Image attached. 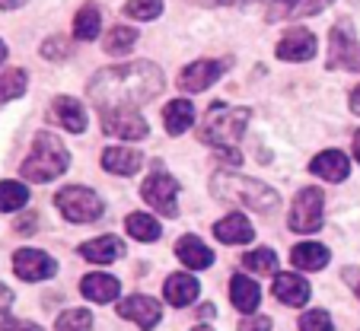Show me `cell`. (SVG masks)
Listing matches in <instances>:
<instances>
[{"label":"cell","instance_id":"f35d334b","mask_svg":"<svg viewBox=\"0 0 360 331\" xmlns=\"http://www.w3.org/2000/svg\"><path fill=\"white\" fill-rule=\"evenodd\" d=\"M0 331H41L35 322H22V318H7L0 322Z\"/></svg>","mask_w":360,"mask_h":331},{"label":"cell","instance_id":"cb8c5ba5","mask_svg":"<svg viewBox=\"0 0 360 331\" xmlns=\"http://www.w3.org/2000/svg\"><path fill=\"white\" fill-rule=\"evenodd\" d=\"M290 261L300 271H322L328 264V249L319 242H300V245H293Z\"/></svg>","mask_w":360,"mask_h":331},{"label":"cell","instance_id":"f546056e","mask_svg":"<svg viewBox=\"0 0 360 331\" xmlns=\"http://www.w3.org/2000/svg\"><path fill=\"white\" fill-rule=\"evenodd\" d=\"M243 268L255 271V274H274L278 271V255L271 249H255L243 255Z\"/></svg>","mask_w":360,"mask_h":331},{"label":"cell","instance_id":"ee69618b","mask_svg":"<svg viewBox=\"0 0 360 331\" xmlns=\"http://www.w3.org/2000/svg\"><path fill=\"white\" fill-rule=\"evenodd\" d=\"M220 7H243V4H252V0H217Z\"/></svg>","mask_w":360,"mask_h":331},{"label":"cell","instance_id":"9a60e30c","mask_svg":"<svg viewBox=\"0 0 360 331\" xmlns=\"http://www.w3.org/2000/svg\"><path fill=\"white\" fill-rule=\"evenodd\" d=\"M118 312H122L124 318H131V322H137L143 331H150L160 322V303L153 297H128L118 306Z\"/></svg>","mask_w":360,"mask_h":331},{"label":"cell","instance_id":"74e56055","mask_svg":"<svg viewBox=\"0 0 360 331\" xmlns=\"http://www.w3.org/2000/svg\"><path fill=\"white\" fill-rule=\"evenodd\" d=\"M239 331H271V318L268 316H249L243 325H239Z\"/></svg>","mask_w":360,"mask_h":331},{"label":"cell","instance_id":"ffe728a7","mask_svg":"<svg viewBox=\"0 0 360 331\" xmlns=\"http://www.w3.org/2000/svg\"><path fill=\"white\" fill-rule=\"evenodd\" d=\"M80 290H83V297L93 299V303H112V299L122 293V284H118L112 274H86Z\"/></svg>","mask_w":360,"mask_h":331},{"label":"cell","instance_id":"5bb4252c","mask_svg":"<svg viewBox=\"0 0 360 331\" xmlns=\"http://www.w3.org/2000/svg\"><path fill=\"white\" fill-rule=\"evenodd\" d=\"M309 172L319 176V179H326V182H345L347 172H351V160H347L341 150H326V153H319L313 160Z\"/></svg>","mask_w":360,"mask_h":331},{"label":"cell","instance_id":"7402d4cb","mask_svg":"<svg viewBox=\"0 0 360 331\" xmlns=\"http://www.w3.org/2000/svg\"><path fill=\"white\" fill-rule=\"evenodd\" d=\"M163 293H166V299H169L172 306H188V303H195L198 299V293H201V284H198L191 274H172L169 280H166V287H163Z\"/></svg>","mask_w":360,"mask_h":331},{"label":"cell","instance_id":"60d3db41","mask_svg":"<svg viewBox=\"0 0 360 331\" xmlns=\"http://www.w3.org/2000/svg\"><path fill=\"white\" fill-rule=\"evenodd\" d=\"M345 280L354 287V293L360 297V268H345Z\"/></svg>","mask_w":360,"mask_h":331},{"label":"cell","instance_id":"bcb514c9","mask_svg":"<svg viewBox=\"0 0 360 331\" xmlns=\"http://www.w3.org/2000/svg\"><path fill=\"white\" fill-rule=\"evenodd\" d=\"M4 58H7V45L0 41V64H4Z\"/></svg>","mask_w":360,"mask_h":331},{"label":"cell","instance_id":"83f0119b","mask_svg":"<svg viewBox=\"0 0 360 331\" xmlns=\"http://www.w3.org/2000/svg\"><path fill=\"white\" fill-rule=\"evenodd\" d=\"M26 201H29V188L22 182H0V210L13 214V210L26 207Z\"/></svg>","mask_w":360,"mask_h":331},{"label":"cell","instance_id":"e575fe53","mask_svg":"<svg viewBox=\"0 0 360 331\" xmlns=\"http://www.w3.org/2000/svg\"><path fill=\"white\" fill-rule=\"evenodd\" d=\"M297 7H300V0H268L265 20H268V22L287 20V16H293V10H297Z\"/></svg>","mask_w":360,"mask_h":331},{"label":"cell","instance_id":"8fae6325","mask_svg":"<svg viewBox=\"0 0 360 331\" xmlns=\"http://www.w3.org/2000/svg\"><path fill=\"white\" fill-rule=\"evenodd\" d=\"M13 271H16V278H22V280H48L58 271V264H55V258H48L39 249H22L13 255Z\"/></svg>","mask_w":360,"mask_h":331},{"label":"cell","instance_id":"d4e9b609","mask_svg":"<svg viewBox=\"0 0 360 331\" xmlns=\"http://www.w3.org/2000/svg\"><path fill=\"white\" fill-rule=\"evenodd\" d=\"M163 122H166L169 134H182V131H188L191 122H195V105H191L188 99H172L169 105L163 108Z\"/></svg>","mask_w":360,"mask_h":331},{"label":"cell","instance_id":"3957f363","mask_svg":"<svg viewBox=\"0 0 360 331\" xmlns=\"http://www.w3.org/2000/svg\"><path fill=\"white\" fill-rule=\"evenodd\" d=\"M68 166H70L68 147H64L51 131H39V134H35V143H32V153L26 156L20 172H22V179H29V182H51V179H58Z\"/></svg>","mask_w":360,"mask_h":331},{"label":"cell","instance_id":"b9f144b4","mask_svg":"<svg viewBox=\"0 0 360 331\" xmlns=\"http://www.w3.org/2000/svg\"><path fill=\"white\" fill-rule=\"evenodd\" d=\"M32 226H35V216H29V220H26V216H22L20 223H16V230H20L22 236H29V233H32Z\"/></svg>","mask_w":360,"mask_h":331},{"label":"cell","instance_id":"ab89813d","mask_svg":"<svg viewBox=\"0 0 360 331\" xmlns=\"http://www.w3.org/2000/svg\"><path fill=\"white\" fill-rule=\"evenodd\" d=\"M10 306H13V290L7 284H0V316H7Z\"/></svg>","mask_w":360,"mask_h":331},{"label":"cell","instance_id":"30bf717a","mask_svg":"<svg viewBox=\"0 0 360 331\" xmlns=\"http://www.w3.org/2000/svg\"><path fill=\"white\" fill-rule=\"evenodd\" d=\"M102 131L105 134L124 137V141H141L147 137V122L137 115L134 108H112V112H99Z\"/></svg>","mask_w":360,"mask_h":331},{"label":"cell","instance_id":"4fadbf2b","mask_svg":"<svg viewBox=\"0 0 360 331\" xmlns=\"http://www.w3.org/2000/svg\"><path fill=\"white\" fill-rule=\"evenodd\" d=\"M313 54H316V35L306 32V29H290V32L278 41L281 61H309Z\"/></svg>","mask_w":360,"mask_h":331},{"label":"cell","instance_id":"836d02e7","mask_svg":"<svg viewBox=\"0 0 360 331\" xmlns=\"http://www.w3.org/2000/svg\"><path fill=\"white\" fill-rule=\"evenodd\" d=\"M300 328L303 331H335L332 316L326 309H309L303 318H300Z\"/></svg>","mask_w":360,"mask_h":331},{"label":"cell","instance_id":"5b68a950","mask_svg":"<svg viewBox=\"0 0 360 331\" xmlns=\"http://www.w3.org/2000/svg\"><path fill=\"white\" fill-rule=\"evenodd\" d=\"M55 204L70 223H93V220L102 216V197L89 188H80V185L61 188L55 197Z\"/></svg>","mask_w":360,"mask_h":331},{"label":"cell","instance_id":"484cf974","mask_svg":"<svg viewBox=\"0 0 360 331\" xmlns=\"http://www.w3.org/2000/svg\"><path fill=\"white\" fill-rule=\"evenodd\" d=\"M102 29V10L96 4H86V7L77 10L74 16V39L80 41H93Z\"/></svg>","mask_w":360,"mask_h":331},{"label":"cell","instance_id":"f1b7e54d","mask_svg":"<svg viewBox=\"0 0 360 331\" xmlns=\"http://www.w3.org/2000/svg\"><path fill=\"white\" fill-rule=\"evenodd\" d=\"M29 86V77L26 70H7L0 74V102H10V99H20Z\"/></svg>","mask_w":360,"mask_h":331},{"label":"cell","instance_id":"d6a6232c","mask_svg":"<svg viewBox=\"0 0 360 331\" xmlns=\"http://www.w3.org/2000/svg\"><path fill=\"white\" fill-rule=\"evenodd\" d=\"M122 13L131 16V20H157L163 13V0H128Z\"/></svg>","mask_w":360,"mask_h":331},{"label":"cell","instance_id":"7dc6e473","mask_svg":"<svg viewBox=\"0 0 360 331\" xmlns=\"http://www.w3.org/2000/svg\"><path fill=\"white\" fill-rule=\"evenodd\" d=\"M195 331H211V328H195Z\"/></svg>","mask_w":360,"mask_h":331},{"label":"cell","instance_id":"9c48e42d","mask_svg":"<svg viewBox=\"0 0 360 331\" xmlns=\"http://www.w3.org/2000/svg\"><path fill=\"white\" fill-rule=\"evenodd\" d=\"M141 195L150 207H157L163 216H176V195H179V182L166 172H150V179L141 185Z\"/></svg>","mask_w":360,"mask_h":331},{"label":"cell","instance_id":"7bdbcfd3","mask_svg":"<svg viewBox=\"0 0 360 331\" xmlns=\"http://www.w3.org/2000/svg\"><path fill=\"white\" fill-rule=\"evenodd\" d=\"M26 0H0V10H16V7H22Z\"/></svg>","mask_w":360,"mask_h":331},{"label":"cell","instance_id":"603a6c76","mask_svg":"<svg viewBox=\"0 0 360 331\" xmlns=\"http://www.w3.org/2000/svg\"><path fill=\"white\" fill-rule=\"evenodd\" d=\"M274 297L287 306H306L309 299V284L297 274H278L274 278Z\"/></svg>","mask_w":360,"mask_h":331},{"label":"cell","instance_id":"d6986e66","mask_svg":"<svg viewBox=\"0 0 360 331\" xmlns=\"http://www.w3.org/2000/svg\"><path fill=\"white\" fill-rule=\"evenodd\" d=\"M214 236H217L220 242H226V245H243V242H252L255 230H252V223L245 220L243 214H230V216H224V220L214 226Z\"/></svg>","mask_w":360,"mask_h":331},{"label":"cell","instance_id":"52a82bcc","mask_svg":"<svg viewBox=\"0 0 360 331\" xmlns=\"http://www.w3.org/2000/svg\"><path fill=\"white\" fill-rule=\"evenodd\" d=\"M328 70H360V45L351 35L347 22H338V26L328 32Z\"/></svg>","mask_w":360,"mask_h":331},{"label":"cell","instance_id":"ac0fdd59","mask_svg":"<svg viewBox=\"0 0 360 331\" xmlns=\"http://www.w3.org/2000/svg\"><path fill=\"white\" fill-rule=\"evenodd\" d=\"M176 252H179V261L188 264L191 271H204L214 264V252L201 242L198 236H182L176 242Z\"/></svg>","mask_w":360,"mask_h":331},{"label":"cell","instance_id":"e0dca14e","mask_svg":"<svg viewBox=\"0 0 360 331\" xmlns=\"http://www.w3.org/2000/svg\"><path fill=\"white\" fill-rule=\"evenodd\" d=\"M143 156L137 150H128V147H109L102 150V166L112 172V176H134L141 169Z\"/></svg>","mask_w":360,"mask_h":331},{"label":"cell","instance_id":"8992f818","mask_svg":"<svg viewBox=\"0 0 360 331\" xmlns=\"http://www.w3.org/2000/svg\"><path fill=\"white\" fill-rule=\"evenodd\" d=\"M326 220V197H322L319 188H303L297 195L290 207V216H287V226L293 233H316Z\"/></svg>","mask_w":360,"mask_h":331},{"label":"cell","instance_id":"ba28073f","mask_svg":"<svg viewBox=\"0 0 360 331\" xmlns=\"http://www.w3.org/2000/svg\"><path fill=\"white\" fill-rule=\"evenodd\" d=\"M230 67H233V58H220V61L201 58V61L188 64V67L179 74V86H182L185 93H204V89L214 86Z\"/></svg>","mask_w":360,"mask_h":331},{"label":"cell","instance_id":"1f68e13d","mask_svg":"<svg viewBox=\"0 0 360 331\" xmlns=\"http://www.w3.org/2000/svg\"><path fill=\"white\" fill-rule=\"evenodd\" d=\"M55 331H93V316L89 309H68L58 316Z\"/></svg>","mask_w":360,"mask_h":331},{"label":"cell","instance_id":"7c38bea8","mask_svg":"<svg viewBox=\"0 0 360 331\" xmlns=\"http://www.w3.org/2000/svg\"><path fill=\"white\" fill-rule=\"evenodd\" d=\"M48 118L55 124H61L64 131H74V134L86 131V112H83V105L77 99H70V96H58V99L51 102V108H48Z\"/></svg>","mask_w":360,"mask_h":331},{"label":"cell","instance_id":"4dcf8cb0","mask_svg":"<svg viewBox=\"0 0 360 331\" xmlns=\"http://www.w3.org/2000/svg\"><path fill=\"white\" fill-rule=\"evenodd\" d=\"M137 41V29H128V26H115L109 29V35H105V41H102V48L109 54H124L131 45Z\"/></svg>","mask_w":360,"mask_h":331},{"label":"cell","instance_id":"277c9868","mask_svg":"<svg viewBox=\"0 0 360 331\" xmlns=\"http://www.w3.org/2000/svg\"><path fill=\"white\" fill-rule=\"evenodd\" d=\"M252 118V108L245 105H224V102H214L207 108V115L201 122V141L211 143V147H233V143L243 137L245 124Z\"/></svg>","mask_w":360,"mask_h":331},{"label":"cell","instance_id":"44dd1931","mask_svg":"<svg viewBox=\"0 0 360 331\" xmlns=\"http://www.w3.org/2000/svg\"><path fill=\"white\" fill-rule=\"evenodd\" d=\"M230 299H233V306H236L239 312H245V316H249V312L259 309L262 290H259V284H255V280L236 274V278H230Z\"/></svg>","mask_w":360,"mask_h":331},{"label":"cell","instance_id":"8d00e7d4","mask_svg":"<svg viewBox=\"0 0 360 331\" xmlns=\"http://www.w3.org/2000/svg\"><path fill=\"white\" fill-rule=\"evenodd\" d=\"M328 4H332V0H300V7L293 10V16H316V13H322Z\"/></svg>","mask_w":360,"mask_h":331},{"label":"cell","instance_id":"d590c367","mask_svg":"<svg viewBox=\"0 0 360 331\" xmlns=\"http://www.w3.org/2000/svg\"><path fill=\"white\" fill-rule=\"evenodd\" d=\"M41 54H45L48 61H51V58H55V61H61V58H68V41L64 39H48L45 45H41Z\"/></svg>","mask_w":360,"mask_h":331},{"label":"cell","instance_id":"2e32d148","mask_svg":"<svg viewBox=\"0 0 360 331\" xmlns=\"http://www.w3.org/2000/svg\"><path fill=\"white\" fill-rule=\"evenodd\" d=\"M80 258L93 264H112L118 258H124V242L118 236H102V239H93V242H83L80 245Z\"/></svg>","mask_w":360,"mask_h":331},{"label":"cell","instance_id":"7a4b0ae2","mask_svg":"<svg viewBox=\"0 0 360 331\" xmlns=\"http://www.w3.org/2000/svg\"><path fill=\"white\" fill-rule=\"evenodd\" d=\"M211 191L220 201H230L233 207H249V210H274L281 204V195L274 188H268L265 182L255 179H243V176H230V172H217L211 182Z\"/></svg>","mask_w":360,"mask_h":331},{"label":"cell","instance_id":"f6af8a7d","mask_svg":"<svg viewBox=\"0 0 360 331\" xmlns=\"http://www.w3.org/2000/svg\"><path fill=\"white\" fill-rule=\"evenodd\" d=\"M354 156H357V162H360V131L354 134Z\"/></svg>","mask_w":360,"mask_h":331},{"label":"cell","instance_id":"6da1fadb","mask_svg":"<svg viewBox=\"0 0 360 331\" xmlns=\"http://www.w3.org/2000/svg\"><path fill=\"white\" fill-rule=\"evenodd\" d=\"M163 89V70L153 67L150 61L122 64V67L99 70L89 83V96L99 105V112L112 108H137L150 102Z\"/></svg>","mask_w":360,"mask_h":331},{"label":"cell","instance_id":"4316f807","mask_svg":"<svg viewBox=\"0 0 360 331\" xmlns=\"http://www.w3.org/2000/svg\"><path fill=\"white\" fill-rule=\"evenodd\" d=\"M124 230H128L137 242H153V239H160V233H163L150 214H131L128 220H124Z\"/></svg>","mask_w":360,"mask_h":331}]
</instances>
